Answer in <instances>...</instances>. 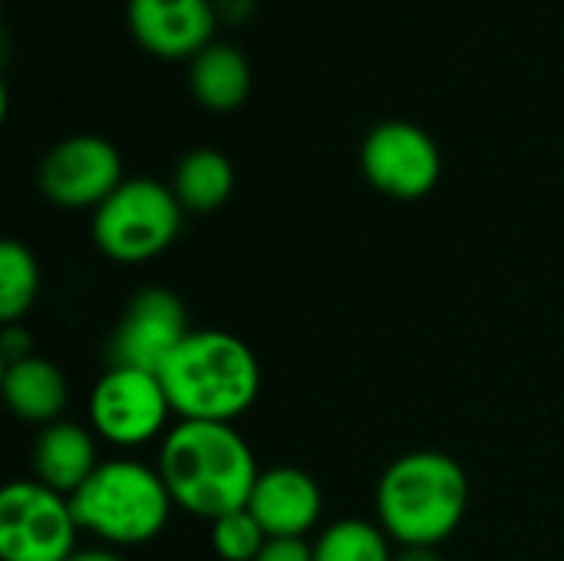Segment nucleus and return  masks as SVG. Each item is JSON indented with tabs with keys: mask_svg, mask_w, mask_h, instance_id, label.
I'll return each instance as SVG.
<instances>
[{
	"mask_svg": "<svg viewBox=\"0 0 564 561\" xmlns=\"http://www.w3.org/2000/svg\"><path fill=\"white\" fill-rule=\"evenodd\" d=\"M159 476L178 509L215 522L248 506L261 470L231 423L178 420L162 436Z\"/></svg>",
	"mask_w": 564,
	"mask_h": 561,
	"instance_id": "obj_1",
	"label": "nucleus"
},
{
	"mask_svg": "<svg viewBox=\"0 0 564 561\" xmlns=\"http://www.w3.org/2000/svg\"><path fill=\"white\" fill-rule=\"evenodd\" d=\"M172 413L195 423H235L261 393L254 350L228 331H192L159 374Z\"/></svg>",
	"mask_w": 564,
	"mask_h": 561,
	"instance_id": "obj_2",
	"label": "nucleus"
},
{
	"mask_svg": "<svg viewBox=\"0 0 564 561\" xmlns=\"http://www.w3.org/2000/svg\"><path fill=\"white\" fill-rule=\"evenodd\" d=\"M469 509L466 470L440 450H416L387 466L377 486L380 529L403 549H436Z\"/></svg>",
	"mask_w": 564,
	"mask_h": 561,
	"instance_id": "obj_3",
	"label": "nucleus"
},
{
	"mask_svg": "<svg viewBox=\"0 0 564 561\" xmlns=\"http://www.w3.org/2000/svg\"><path fill=\"white\" fill-rule=\"evenodd\" d=\"M83 532L106 546H145L162 536L175 509L159 470L139 460H106L69 496Z\"/></svg>",
	"mask_w": 564,
	"mask_h": 561,
	"instance_id": "obj_4",
	"label": "nucleus"
},
{
	"mask_svg": "<svg viewBox=\"0 0 564 561\" xmlns=\"http://www.w3.org/2000/svg\"><path fill=\"white\" fill-rule=\"evenodd\" d=\"M182 215L185 208L172 185L155 179H126L93 212V241L119 265L152 261L178 238Z\"/></svg>",
	"mask_w": 564,
	"mask_h": 561,
	"instance_id": "obj_5",
	"label": "nucleus"
},
{
	"mask_svg": "<svg viewBox=\"0 0 564 561\" xmlns=\"http://www.w3.org/2000/svg\"><path fill=\"white\" fill-rule=\"evenodd\" d=\"M79 522L69 496L26 479L0 493V559L69 561L76 555Z\"/></svg>",
	"mask_w": 564,
	"mask_h": 561,
	"instance_id": "obj_6",
	"label": "nucleus"
},
{
	"mask_svg": "<svg viewBox=\"0 0 564 561\" xmlns=\"http://www.w3.org/2000/svg\"><path fill=\"white\" fill-rule=\"evenodd\" d=\"M172 417L159 374L109 367L89 393V423L112 446H145L165 436Z\"/></svg>",
	"mask_w": 564,
	"mask_h": 561,
	"instance_id": "obj_7",
	"label": "nucleus"
},
{
	"mask_svg": "<svg viewBox=\"0 0 564 561\" xmlns=\"http://www.w3.org/2000/svg\"><path fill=\"white\" fill-rule=\"evenodd\" d=\"M364 179L397 202H416L430 195L443 175V155L433 136L406 119L380 122L360 145Z\"/></svg>",
	"mask_w": 564,
	"mask_h": 561,
	"instance_id": "obj_8",
	"label": "nucleus"
},
{
	"mask_svg": "<svg viewBox=\"0 0 564 561\" xmlns=\"http://www.w3.org/2000/svg\"><path fill=\"white\" fill-rule=\"evenodd\" d=\"M188 334L192 327L182 298L169 288H142L116 324L109 341V367L162 374Z\"/></svg>",
	"mask_w": 564,
	"mask_h": 561,
	"instance_id": "obj_9",
	"label": "nucleus"
},
{
	"mask_svg": "<svg viewBox=\"0 0 564 561\" xmlns=\"http://www.w3.org/2000/svg\"><path fill=\"white\" fill-rule=\"evenodd\" d=\"M119 149L102 136H69L40 162V192L59 208H99L122 185Z\"/></svg>",
	"mask_w": 564,
	"mask_h": 561,
	"instance_id": "obj_10",
	"label": "nucleus"
},
{
	"mask_svg": "<svg viewBox=\"0 0 564 561\" xmlns=\"http://www.w3.org/2000/svg\"><path fill=\"white\" fill-rule=\"evenodd\" d=\"M129 30L142 50L162 60H192L215 43V0H129Z\"/></svg>",
	"mask_w": 564,
	"mask_h": 561,
	"instance_id": "obj_11",
	"label": "nucleus"
},
{
	"mask_svg": "<svg viewBox=\"0 0 564 561\" xmlns=\"http://www.w3.org/2000/svg\"><path fill=\"white\" fill-rule=\"evenodd\" d=\"M248 509L268 539H304L324 513V493L311 473L297 466H274L258 476Z\"/></svg>",
	"mask_w": 564,
	"mask_h": 561,
	"instance_id": "obj_12",
	"label": "nucleus"
},
{
	"mask_svg": "<svg viewBox=\"0 0 564 561\" xmlns=\"http://www.w3.org/2000/svg\"><path fill=\"white\" fill-rule=\"evenodd\" d=\"M33 470H36V483L63 496H76L86 486V479L99 470L93 433L66 420L43 427L33 446Z\"/></svg>",
	"mask_w": 564,
	"mask_h": 561,
	"instance_id": "obj_13",
	"label": "nucleus"
},
{
	"mask_svg": "<svg viewBox=\"0 0 564 561\" xmlns=\"http://www.w3.org/2000/svg\"><path fill=\"white\" fill-rule=\"evenodd\" d=\"M3 400L23 423H56L66 410L69 387L63 370L46 357H26L3 367Z\"/></svg>",
	"mask_w": 564,
	"mask_h": 561,
	"instance_id": "obj_14",
	"label": "nucleus"
},
{
	"mask_svg": "<svg viewBox=\"0 0 564 561\" xmlns=\"http://www.w3.org/2000/svg\"><path fill=\"white\" fill-rule=\"evenodd\" d=\"M188 86L198 106L212 112H231L248 99L251 66L248 56L231 43H208L188 66Z\"/></svg>",
	"mask_w": 564,
	"mask_h": 561,
	"instance_id": "obj_15",
	"label": "nucleus"
},
{
	"mask_svg": "<svg viewBox=\"0 0 564 561\" xmlns=\"http://www.w3.org/2000/svg\"><path fill=\"white\" fill-rule=\"evenodd\" d=\"M172 192L185 212L208 215L221 208L235 192V165L218 149H192L178 159Z\"/></svg>",
	"mask_w": 564,
	"mask_h": 561,
	"instance_id": "obj_16",
	"label": "nucleus"
},
{
	"mask_svg": "<svg viewBox=\"0 0 564 561\" xmlns=\"http://www.w3.org/2000/svg\"><path fill=\"white\" fill-rule=\"evenodd\" d=\"M390 542L380 522L340 519L317 536L314 561H393Z\"/></svg>",
	"mask_w": 564,
	"mask_h": 561,
	"instance_id": "obj_17",
	"label": "nucleus"
},
{
	"mask_svg": "<svg viewBox=\"0 0 564 561\" xmlns=\"http://www.w3.org/2000/svg\"><path fill=\"white\" fill-rule=\"evenodd\" d=\"M40 294V268L26 245L7 238L0 241V317L17 324Z\"/></svg>",
	"mask_w": 564,
	"mask_h": 561,
	"instance_id": "obj_18",
	"label": "nucleus"
},
{
	"mask_svg": "<svg viewBox=\"0 0 564 561\" xmlns=\"http://www.w3.org/2000/svg\"><path fill=\"white\" fill-rule=\"evenodd\" d=\"M268 542V532L251 516V509H235L212 522V549L221 561H254Z\"/></svg>",
	"mask_w": 564,
	"mask_h": 561,
	"instance_id": "obj_19",
	"label": "nucleus"
},
{
	"mask_svg": "<svg viewBox=\"0 0 564 561\" xmlns=\"http://www.w3.org/2000/svg\"><path fill=\"white\" fill-rule=\"evenodd\" d=\"M254 561H314V546L307 539H268Z\"/></svg>",
	"mask_w": 564,
	"mask_h": 561,
	"instance_id": "obj_20",
	"label": "nucleus"
},
{
	"mask_svg": "<svg viewBox=\"0 0 564 561\" xmlns=\"http://www.w3.org/2000/svg\"><path fill=\"white\" fill-rule=\"evenodd\" d=\"M0 354H3V367L33 357V337L20 327V324H3L0 334Z\"/></svg>",
	"mask_w": 564,
	"mask_h": 561,
	"instance_id": "obj_21",
	"label": "nucleus"
},
{
	"mask_svg": "<svg viewBox=\"0 0 564 561\" xmlns=\"http://www.w3.org/2000/svg\"><path fill=\"white\" fill-rule=\"evenodd\" d=\"M254 7L258 0H215L218 20H228V23H245L254 13Z\"/></svg>",
	"mask_w": 564,
	"mask_h": 561,
	"instance_id": "obj_22",
	"label": "nucleus"
},
{
	"mask_svg": "<svg viewBox=\"0 0 564 561\" xmlns=\"http://www.w3.org/2000/svg\"><path fill=\"white\" fill-rule=\"evenodd\" d=\"M69 561H126L122 555L109 552V549H76V555Z\"/></svg>",
	"mask_w": 564,
	"mask_h": 561,
	"instance_id": "obj_23",
	"label": "nucleus"
},
{
	"mask_svg": "<svg viewBox=\"0 0 564 561\" xmlns=\"http://www.w3.org/2000/svg\"><path fill=\"white\" fill-rule=\"evenodd\" d=\"M393 561H443L436 555V549H403Z\"/></svg>",
	"mask_w": 564,
	"mask_h": 561,
	"instance_id": "obj_24",
	"label": "nucleus"
}]
</instances>
